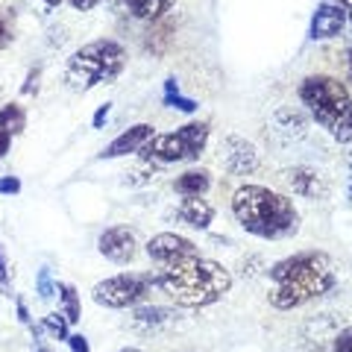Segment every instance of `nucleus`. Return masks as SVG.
<instances>
[{"instance_id":"1","label":"nucleus","mask_w":352,"mask_h":352,"mask_svg":"<svg viewBox=\"0 0 352 352\" xmlns=\"http://www.w3.org/2000/svg\"><path fill=\"white\" fill-rule=\"evenodd\" d=\"M270 305L279 311H294L317 296L329 294L338 285V273L332 258L320 250H302L288 258H279L270 267Z\"/></svg>"},{"instance_id":"2","label":"nucleus","mask_w":352,"mask_h":352,"mask_svg":"<svg viewBox=\"0 0 352 352\" xmlns=\"http://www.w3.org/2000/svg\"><path fill=\"white\" fill-rule=\"evenodd\" d=\"M153 276V288L182 308H206L220 302L232 291V273L220 261L194 256L188 261L159 267Z\"/></svg>"},{"instance_id":"3","label":"nucleus","mask_w":352,"mask_h":352,"mask_svg":"<svg viewBox=\"0 0 352 352\" xmlns=\"http://www.w3.org/2000/svg\"><path fill=\"white\" fill-rule=\"evenodd\" d=\"M232 214L244 232L261 241H282L300 232V212L294 200L264 185H241L232 194Z\"/></svg>"},{"instance_id":"4","label":"nucleus","mask_w":352,"mask_h":352,"mask_svg":"<svg viewBox=\"0 0 352 352\" xmlns=\"http://www.w3.org/2000/svg\"><path fill=\"white\" fill-rule=\"evenodd\" d=\"M300 100L311 118L329 129V135L340 144L352 141V94L349 88L326 74H311L300 82Z\"/></svg>"},{"instance_id":"5","label":"nucleus","mask_w":352,"mask_h":352,"mask_svg":"<svg viewBox=\"0 0 352 352\" xmlns=\"http://www.w3.org/2000/svg\"><path fill=\"white\" fill-rule=\"evenodd\" d=\"M124 65H126L124 44H118L115 38H97L71 53L68 65H65V82H68L71 91H91L94 85L118 80Z\"/></svg>"},{"instance_id":"6","label":"nucleus","mask_w":352,"mask_h":352,"mask_svg":"<svg viewBox=\"0 0 352 352\" xmlns=\"http://www.w3.org/2000/svg\"><path fill=\"white\" fill-rule=\"evenodd\" d=\"M208 144V124L191 120V124L179 126L176 132H164V135H153L138 156L144 162H159V164H176V162H197L203 156Z\"/></svg>"},{"instance_id":"7","label":"nucleus","mask_w":352,"mask_h":352,"mask_svg":"<svg viewBox=\"0 0 352 352\" xmlns=\"http://www.w3.org/2000/svg\"><path fill=\"white\" fill-rule=\"evenodd\" d=\"M153 291V276L150 273H118L91 288V300L103 308H135L150 296Z\"/></svg>"},{"instance_id":"8","label":"nucleus","mask_w":352,"mask_h":352,"mask_svg":"<svg viewBox=\"0 0 352 352\" xmlns=\"http://www.w3.org/2000/svg\"><path fill=\"white\" fill-rule=\"evenodd\" d=\"M144 252L159 264V267H170V264H179V261H188L194 256H200V250H197V244L191 238L176 235V232L153 235L144 244Z\"/></svg>"},{"instance_id":"9","label":"nucleus","mask_w":352,"mask_h":352,"mask_svg":"<svg viewBox=\"0 0 352 352\" xmlns=\"http://www.w3.org/2000/svg\"><path fill=\"white\" fill-rule=\"evenodd\" d=\"M217 159L223 164V170L232 173V176H250V173H256L258 164H261L256 144H250V141L241 138V135H226L220 141Z\"/></svg>"},{"instance_id":"10","label":"nucleus","mask_w":352,"mask_h":352,"mask_svg":"<svg viewBox=\"0 0 352 352\" xmlns=\"http://www.w3.org/2000/svg\"><path fill=\"white\" fill-rule=\"evenodd\" d=\"M282 182H285V188L288 191H294L296 197H305V200H326V197L332 194V182H329L320 170L308 168V164L285 168L282 170Z\"/></svg>"},{"instance_id":"11","label":"nucleus","mask_w":352,"mask_h":352,"mask_svg":"<svg viewBox=\"0 0 352 352\" xmlns=\"http://www.w3.org/2000/svg\"><path fill=\"white\" fill-rule=\"evenodd\" d=\"M97 250L112 264H129L138 256V238L129 226H109L97 238Z\"/></svg>"},{"instance_id":"12","label":"nucleus","mask_w":352,"mask_h":352,"mask_svg":"<svg viewBox=\"0 0 352 352\" xmlns=\"http://www.w3.org/2000/svg\"><path fill=\"white\" fill-rule=\"evenodd\" d=\"M153 135H156V126H153V124H135V126H129V129L120 132L112 144L103 147L100 159H120V156H129V153H138Z\"/></svg>"},{"instance_id":"13","label":"nucleus","mask_w":352,"mask_h":352,"mask_svg":"<svg viewBox=\"0 0 352 352\" xmlns=\"http://www.w3.org/2000/svg\"><path fill=\"white\" fill-rule=\"evenodd\" d=\"M344 27H346V9H340L335 3H323V6H317V12L311 18L308 36H311L314 41H326V38L340 36Z\"/></svg>"},{"instance_id":"14","label":"nucleus","mask_w":352,"mask_h":352,"mask_svg":"<svg viewBox=\"0 0 352 352\" xmlns=\"http://www.w3.org/2000/svg\"><path fill=\"white\" fill-rule=\"evenodd\" d=\"M176 217L191 229H208L214 220V206L203 197H182V203L176 206Z\"/></svg>"},{"instance_id":"15","label":"nucleus","mask_w":352,"mask_h":352,"mask_svg":"<svg viewBox=\"0 0 352 352\" xmlns=\"http://www.w3.org/2000/svg\"><path fill=\"white\" fill-rule=\"evenodd\" d=\"M270 124H273V132H276V135H282L285 144L305 138V132H308L305 118H302L300 112H294V109H279V112L273 115Z\"/></svg>"},{"instance_id":"16","label":"nucleus","mask_w":352,"mask_h":352,"mask_svg":"<svg viewBox=\"0 0 352 352\" xmlns=\"http://www.w3.org/2000/svg\"><path fill=\"white\" fill-rule=\"evenodd\" d=\"M173 320H176V311L164 305H141L132 311V326L144 329V332H156L162 326H170Z\"/></svg>"},{"instance_id":"17","label":"nucleus","mask_w":352,"mask_h":352,"mask_svg":"<svg viewBox=\"0 0 352 352\" xmlns=\"http://www.w3.org/2000/svg\"><path fill=\"white\" fill-rule=\"evenodd\" d=\"M208 188H212V173L203 168H191L173 179V191L182 197H203Z\"/></svg>"},{"instance_id":"18","label":"nucleus","mask_w":352,"mask_h":352,"mask_svg":"<svg viewBox=\"0 0 352 352\" xmlns=\"http://www.w3.org/2000/svg\"><path fill=\"white\" fill-rule=\"evenodd\" d=\"M124 3L138 21H159L164 12H170L173 0H124Z\"/></svg>"},{"instance_id":"19","label":"nucleus","mask_w":352,"mask_h":352,"mask_svg":"<svg viewBox=\"0 0 352 352\" xmlns=\"http://www.w3.org/2000/svg\"><path fill=\"white\" fill-rule=\"evenodd\" d=\"M0 129L6 132V135H21V132L27 129V112L21 103H6L0 109Z\"/></svg>"},{"instance_id":"20","label":"nucleus","mask_w":352,"mask_h":352,"mask_svg":"<svg viewBox=\"0 0 352 352\" xmlns=\"http://www.w3.org/2000/svg\"><path fill=\"white\" fill-rule=\"evenodd\" d=\"M56 294H59V302H62V314L68 317V323H80V294H76V288L71 282H59L56 285Z\"/></svg>"},{"instance_id":"21","label":"nucleus","mask_w":352,"mask_h":352,"mask_svg":"<svg viewBox=\"0 0 352 352\" xmlns=\"http://www.w3.org/2000/svg\"><path fill=\"white\" fill-rule=\"evenodd\" d=\"M164 106L179 109V112H185V115H191V112H197V109H200V103H197V100L179 94V82H176L173 76H170L168 82H164Z\"/></svg>"},{"instance_id":"22","label":"nucleus","mask_w":352,"mask_h":352,"mask_svg":"<svg viewBox=\"0 0 352 352\" xmlns=\"http://www.w3.org/2000/svg\"><path fill=\"white\" fill-rule=\"evenodd\" d=\"M71 323H68V317H65L62 311H50L47 317L41 320V329L47 332L53 340H68L71 338V329H68Z\"/></svg>"},{"instance_id":"23","label":"nucleus","mask_w":352,"mask_h":352,"mask_svg":"<svg viewBox=\"0 0 352 352\" xmlns=\"http://www.w3.org/2000/svg\"><path fill=\"white\" fill-rule=\"evenodd\" d=\"M36 291H38L41 300H53V296H56V282H53V276H50V267H41L38 270Z\"/></svg>"},{"instance_id":"24","label":"nucleus","mask_w":352,"mask_h":352,"mask_svg":"<svg viewBox=\"0 0 352 352\" xmlns=\"http://www.w3.org/2000/svg\"><path fill=\"white\" fill-rule=\"evenodd\" d=\"M0 294L12 296V285H9V261H6V250L0 244Z\"/></svg>"},{"instance_id":"25","label":"nucleus","mask_w":352,"mask_h":352,"mask_svg":"<svg viewBox=\"0 0 352 352\" xmlns=\"http://www.w3.org/2000/svg\"><path fill=\"white\" fill-rule=\"evenodd\" d=\"M332 352H352V326L340 329V332L332 338Z\"/></svg>"},{"instance_id":"26","label":"nucleus","mask_w":352,"mask_h":352,"mask_svg":"<svg viewBox=\"0 0 352 352\" xmlns=\"http://www.w3.org/2000/svg\"><path fill=\"white\" fill-rule=\"evenodd\" d=\"M0 194H6V197L21 194V179L18 176H0Z\"/></svg>"},{"instance_id":"27","label":"nucleus","mask_w":352,"mask_h":352,"mask_svg":"<svg viewBox=\"0 0 352 352\" xmlns=\"http://www.w3.org/2000/svg\"><path fill=\"white\" fill-rule=\"evenodd\" d=\"M68 346H71V352H91L85 335H71V338H68Z\"/></svg>"},{"instance_id":"28","label":"nucleus","mask_w":352,"mask_h":352,"mask_svg":"<svg viewBox=\"0 0 352 352\" xmlns=\"http://www.w3.org/2000/svg\"><path fill=\"white\" fill-rule=\"evenodd\" d=\"M109 112H112V103H103L100 109H97V112H94V120H91L94 129H103V124L109 120Z\"/></svg>"},{"instance_id":"29","label":"nucleus","mask_w":352,"mask_h":352,"mask_svg":"<svg viewBox=\"0 0 352 352\" xmlns=\"http://www.w3.org/2000/svg\"><path fill=\"white\" fill-rule=\"evenodd\" d=\"M38 71H30L27 74V82H24V88H21V94H32V91H38Z\"/></svg>"},{"instance_id":"30","label":"nucleus","mask_w":352,"mask_h":352,"mask_svg":"<svg viewBox=\"0 0 352 352\" xmlns=\"http://www.w3.org/2000/svg\"><path fill=\"white\" fill-rule=\"evenodd\" d=\"M68 3L76 9V12H88V9H94V6H100L103 0H68Z\"/></svg>"},{"instance_id":"31","label":"nucleus","mask_w":352,"mask_h":352,"mask_svg":"<svg viewBox=\"0 0 352 352\" xmlns=\"http://www.w3.org/2000/svg\"><path fill=\"white\" fill-rule=\"evenodd\" d=\"M15 308H18V320L24 323V326H32V317H30V308L24 300H15Z\"/></svg>"},{"instance_id":"32","label":"nucleus","mask_w":352,"mask_h":352,"mask_svg":"<svg viewBox=\"0 0 352 352\" xmlns=\"http://www.w3.org/2000/svg\"><path fill=\"white\" fill-rule=\"evenodd\" d=\"M9 147H12V135H6V132L0 129V159L9 153Z\"/></svg>"},{"instance_id":"33","label":"nucleus","mask_w":352,"mask_h":352,"mask_svg":"<svg viewBox=\"0 0 352 352\" xmlns=\"http://www.w3.org/2000/svg\"><path fill=\"white\" fill-rule=\"evenodd\" d=\"M6 44H9V27H6V21L0 18V50H3Z\"/></svg>"},{"instance_id":"34","label":"nucleus","mask_w":352,"mask_h":352,"mask_svg":"<svg viewBox=\"0 0 352 352\" xmlns=\"http://www.w3.org/2000/svg\"><path fill=\"white\" fill-rule=\"evenodd\" d=\"M344 68H346V80L352 82V47L346 50V56H344Z\"/></svg>"},{"instance_id":"35","label":"nucleus","mask_w":352,"mask_h":352,"mask_svg":"<svg viewBox=\"0 0 352 352\" xmlns=\"http://www.w3.org/2000/svg\"><path fill=\"white\" fill-rule=\"evenodd\" d=\"M32 352H53L47 344H44V340L41 338H36V344H32Z\"/></svg>"},{"instance_id":"36","label":"nucleus","mask_w":352,"mask_h":352,"mask_svg":"<svg viewBox=\"0 0 352 352\" xmlns=\"http://www.w3.org/2000/svg\"><path fill=\"white\" fill-rule=\"evenodd\" d=\"M335 6H340V9H346V12H352V0H332Z\"/></svg>"},{"instance_id":"37","label":"nucleus","mask_w":352,"mask_h":352,"mask_svg":"<svg viewBox=\"0 0 352 352\" xmlns=\"http://www.w3.org/2000/svg\"><path fill=\"white\" fill-rule=\"evenodd\" d=\"M118 352H144V349H138V346H126V349H118Z\"/></svg>"},{"instance_id":"38","label":"nucleus","mask_w":352,"mask_h":352,"mask_svg":"<svg viewBox=\"0 0 352 352\" xmlns=\"http://www.w3.org/2000/svg\"><path fill=\"white\" fill-rule=\"evenodd\" d=\"M47 6H59V3H65V0H44Z\"/></svg>"},{"instance_id":"39","label":"nucleus","mask_w":352,"mask_h":352,"mask_svg":"<svg viewBox=\"0 0 352 352\" xmlns=\"http://www.w3.org/2000/svg\"><path fill=\"white\" fill-rule=\"evenodd\" d=\"M349 18H352V12H349Z\"/></svg>"}]
</instances>
